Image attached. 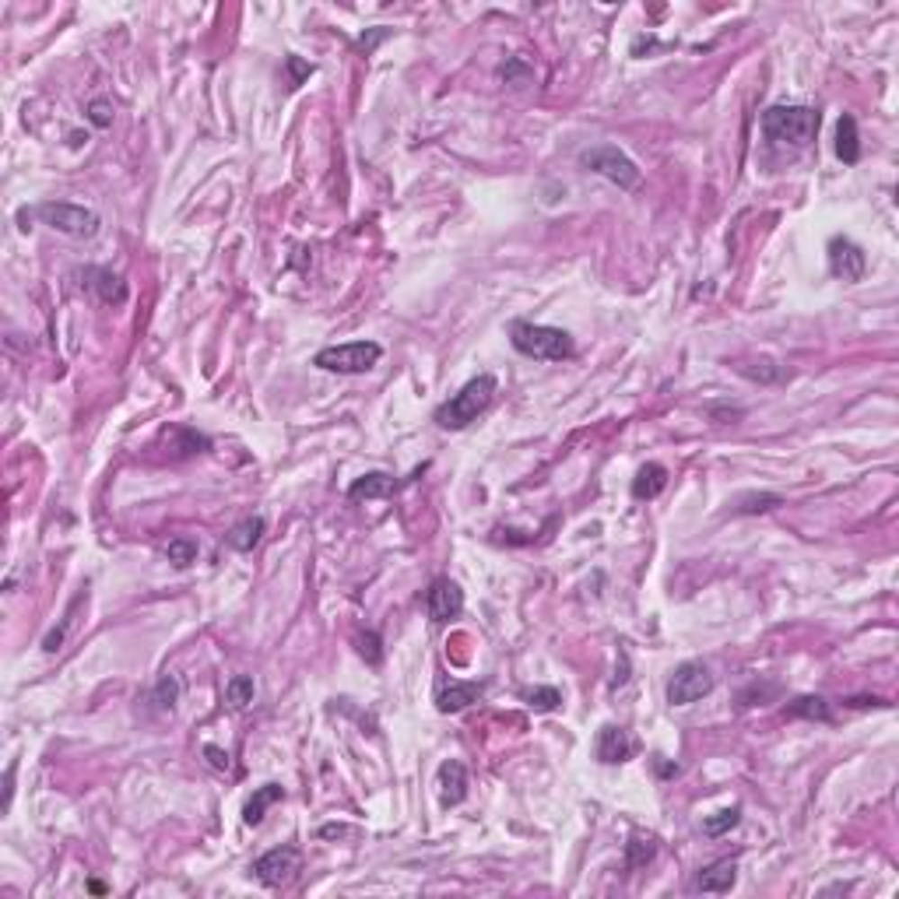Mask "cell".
<instances>
[{
  "label": "cell",
  "mask_w": 899,
  "mask_h": 899,
  "mask_svg": "<svg viewBox=\"0 0 899 899\" xmlns=\"http://www.w3.org/2000/svg\"><path fill=\"white\" fill-rule=\"evenodd\" d=\"M253 696H256V685H253L250 675H236V679H229V685H225V699H229L232 710H247L253 703Z\"/></svg>",
  "instance_id": "cell-25"
},
{
  "label": "cell",
  "mask_w": 899,
  "mask_h": 899,
  "mask_svg": "<svg viewBox=\"0 0 899 899\" xmlns=\"http://www.w3.org/2000/svg\"><path fill=\"white\" fill-rule=\"evenodd\" d=\"M299 864H302V854L295 850V847H274V850H267V854H260L256 861H253V875H256V882L260 886H285L295 878V871H299Z\"/></svg>",
  "instance_id": "cell-8"
},
{
  "label": "cell",
  "mask_w": 899,
  "mask_h": 899,
  "mask_svg": "<svg viewBox=\"0 0 899 899\" xmlns=\"http://www.w3.org/2000/svg\"><path fill=\"white\" fill-rule=\"evenodd\" d=\"M468 797V769L461 759H446L439 766V801L443 808H454Z\"/></svg>",
  "instance_id": "cell-12"
},
{
  "label": "cell",
  "mask_w": 899,
  "mask_h": 899,
  "mask_svg": "<svg viewBox=\"0 0 899 899\" xmlns=\"http://www.w3.org/2000/svg\"><path fill=\"white\" fill-rule=\"evenodd\" d=\"M734 882H738V861L734 858H724V861H714L710 868H703L699 875H696V882H692V889H699V893H731L734 889Z\"/></svg>",
  "instance_id": "cell-13"
},
{
  "label": "cell",
  "mask_w": 899,
  "mask_h": 899,
  "mask_svg": "<svg viewBox=\"0 0 899 899\" xmlns=\"http://www.w3.org/2000/svg\"><path fill=\"white\" fill-rule=\"evenodd\" d=\"M285 791L278 787V784H264V787H256L253 797L247 801V808H243V823L247 826H260L264 823V815H267V808L274 805V801H282Z\"/></svg>",
  "instance_id": "cell-20"
},
{
  "label": "cell",
  "mask_w": 899,
  "mask_h": 899,
  "mask_svg": "<svg viewBox=\"0 0 899 899\" xmlns=\"http://www.w3.org/2000/svg\"><path fill=\"white\" fill-rule=\"evenodd\" d=\"M509 341H513V348H517L520 355L538 359V362H562L576 352L570 330L531 324V320H513V324H509Z\"/></svg>",
  "instance_id": "cell-3"
},
{
  "label": "cell",
  "mask_w": 899,
  "mask_h": 899,
  "mask_svg": "<svg viewBox=\"0 0 899 899\" xmlns=\"http://www.w3.org/2000/svg\"><path fill=\"white\" fill-rule=\"evenodd\" d=\"M836 155L847 162V166H854L858 158H861V138H858V120L850 116V112H843L840 116V123H836Z\"/></svg>",
  "instance_id": "cell-18"
},
{
  "label": "cell",
  "mask_w": 899,
  "mask_h": 899,
  "mask_svg": "<svg viewBox=\"0 0 899 899\" xmlns=\"http://www.w3.org/2000/svg\"><path fill=\"white\" fill-rule=\"evenodd\" d=\"M204 756L211 759V766H215V769H221V773H225V769L232 766V762H229V752H221L218 745H208V749H204Z\"/></svg>",
  "instance_id": "cell-35"
},
{
  "label": "cell",
  "mask_w": 899,
  "mask_h": 899,
  "mask_svg": "<svg viewBox=\"0 0 899 899\" xmlns=\"http://www.w3.org/2000/svg\"><path fill=\"white\" fill-rule=\"evenodd\" d=\"M653 854H657V840L650 832H633L629 843H625V868L636 871V868L653 861Z\"/></svg>",
  "instance_id": "cell-22"
},
{
  "label": "cell",
  "mask_w": 899,
  "mask_h": 899,
  "mask_svg": "<svg viewBox=\"0 0 899 899\" xmlns=\"http://www.w3.org/2000/svg\"><path fill=\"white\" fill-rule=\"evenodd\" d=\"M29 218H36L42 225L71 236V239H92L99 232V215L92 208H81V204H67V201H46V204H36V208H22L18 211V221L22 229L29 225Z\"/></svg>",
  "instance_id": "cell-4"
},
{
  "label": "cell",
  "mask_w": 899,
  "mask_h": 899,
  "mask_svg": "<svg viewBox=\"0 0 899 899\" xmlns=\"http://www.w3.org/2000/svg\"><path fill=\"white\" fill-rule=\"evenodd\" d=\"M481 692H485V685L481 682H450L439 688L436 706H439V714H461L464 706H471V703L481 699Z\"/></svg>",
  "instance_id": "cell-14"
},
{
  "label": "cell",
  "mask_w": 899,
  "mask_h": 899,
  "mask_svg": "<svg viewBox=\"0 0 899 899\" xmlns=\"http://www.w3.org/2000/svg\"><path fill=\"white\" fill-rule=\"evenodd\" d=\"M503 77L509 81V85H527V81L535 77V71H531V67H527L524 60H517V57H513V60H506Z\"/></svg>",
  "instance_id": "cell-32"
},
{
  "label": "cell",
  "mask_w": 899,
  "mask_h": 899,
  "mask_svg": "<svg viewBox=\"0 0 899 899\" xmlns=\"http://www.w3.org/2000/svg\"><path fill=\"white\" fill-rule=\"evenodd\" d=\"M264 531H267L264 517H247V520H239V524L225 535V544L236 548V552H253V548L260 544V538H264Z\"/></svg>",
  "instance_id": "cell-19"
},
{
  "label": "cell",
  "mask_w": 899,
  "mask_h": 899,
  "mask_svg": "<svg viewBox=\"0 0 899 899\" xmlns=\"http://www.w3.org/2000/svg\"><path fill=\"white\" fill-rule=\"evenodd\" d=\"M710 692H714L710 668L703 661H685V664L675 668V675L668 682V703L671 706H688V703H696V699H703Z\"/></svg>",
  "instance_id": "cell-7"
},
{
  "label": "cell",
  "mask_w": 899,
  "mask_h": 899,
  "mask_svg": "<svg viewBox=\"0 0 899 899\" xmlns=\"http://www.w3.org/2000/svg\"><path fill=\"white\" fill-rule=\"evenodd\" d=\"M77 605H81V598H77V601L71 605V612H67V618H64V625H60V629H53V633H49V636L42 640V650H46V653H57V650H60L64 636H67V629L74 625V608H77Z\"/></svg>",
  "instance_id": "cell-31"
},
{
  "label": "cell",
  "mask_w": 899,
  "mask_h": 899,
  "mask_svg": "<svg viewBox=\"0 0 899 899\" xmlns=\"http://www.w3.org/2000/svg\"><path fill=\"white\" fill-rule=\"evenodd\" d=\"M166 559L173 562V566H180V570H186L190 562H197V541H190V538H173L169 544H166Z\"/></svg>",
  "instance_id": "cell-28"
},
{
  "label": "cell",
  "mask_w": 899,
  "mask_h": 899,
  "mask_svg": "<svg viewBox=\"0 0 899 899\" xmlns=\"http://www.w3.org/2000/svg\"><path fill=\"white\" fill-rule=\"evenodd\" d=\"M499 391V383H496V376L492 373H481V376H474L471 383H464L457 394L450 397L446 404H439L436 408V426L439 429H468L471 422L492 404V397Z\"/></svg>",
  "instance_id": "cell-1"
},
{
  "label": "cell",
  "mask_w": 899,
  "mask_h": 899,
  "mask_svg": "<svg viewBox=\"0 0 899 899\" xmlns=\"http://www.w3.org/2000/svg\"><path fill=\"white\" fill-rule=\"evenodd\" d=\"M426 612H429L432 622H450V618H457V615L464 612V590H461L450 576L432 580V587L426 590Z\"/></svg>",
  "instance_id": "cell-10"
},
{
  "label": "cell",
  "mask_w": 899,
  "mask_h": 899,
  "mask_svg": "<svg viewBox=\"0 0 899 899\" xmlns=\"http://www.w3.org/2000/svg\"><path fill=\"white\" fill-rule=\"evenodd\" d=\"M784 499L780 496H773V492H752V496H742L738 499V513H762V509H773V506H780Z\"/></svg>",
  "instance_id": "cell-29"
},
{
  "label": "cell",
  "mask_w": 899,
  "mask_h": 899,
  "mask_svg": "<svg viewBox=\"0 0 899 899\" xmlns=\"http://www.w3.org/2000/svg\"><path fill=\"white\" fill-rule=\"evenodd\" d=\"M738 823H742V808L731 805V808H724L717 815H710V819L703 823V832H706V836H724V832H731Z\"/></svg>",
  "instance_id": "cell-27"
},
{
  "label": "cell",
  "mask_w": 899,
  "mask_h": 899,
  "mask_svg": "<svg viewBox=\"0 0 899 899\" xmlns=\"http://www.w3.org/2000/svg\"><path fill=\"white\" fill-rule=\"evenodd\" d=\"M288 71H292V85H299L306 74H313V67H310V64H302V60L292 53V57H288Z\"/></svg>",
  "instance_id": "cell-34"
},
{
  "label": "cell",
  "mask_w": 899,
  "mask_h": 899,
  "mask_svg": "<svg viewBox=\"0 0 899 899\" xmlns=\"http://www.w3.org/2000/svg\"><path fill=\"white\" fill-rule=\"evenodd\" d=\"M762 134L780 148H805L819 134V112L812 106H769L762 112Z\"/></svg>",
  "instance_id": "cell-2"
},
{
  "label": "cell",
  "mask_w": 899,
  "mask_h": 899,
  "mask_svg": "<svg viewBox=\"0 0 899 899\" xmlns=\"http://www.w3.org/2000/svg\"><path fill=\"white\" fill-rule=\"evenodd\" d=\"M791 717H805V720H832V710L823 696H797L791 706H787Z\"/></svg>",
  "instance_id": "cell-23"
},
{
  "label": "cell",
  "mask_w": 899,
  "mask_h": 899,
  "mask_svg": "<svg viewBox=\"0 0 899 899\" xmlns=\"http://www.w3.org/2000/svg\"><path fill=\"white\" fill-rule=\"evenodd\" d=\"M397 492V481L391 474H383V471H369V474H362L355 478L352 485H348V499L352 503H362V499H387V496H394Z\"/></svg>",
  "instance_id": "cell-16"
},
{
  "label": "cell",
  "mask_w": 899,
  "mask_h": 899,
  "mask_svg": "<svg viewBox=\"0 0 899 899\" xmlns=\"http://www.w3.org/2000/svg\"><path fill=\"white\" fill-rule=\"evenodd\" d=\"M180 692H183L180 679L166 671V675L155 682V688H151V706H155L158 714H173V710H176V703H180Z\"/></svg>",
  "instance_id": "cell-21"
},
{
  "label": "cell",
  "mask_w": 899,
  "mask_h": 899,
  "mask_svg": "<svg viewBox=\"0 0 899 899\" xmlns=\"http://www.w3.org/2000/svg\"><path fill=\"white\" fill-rule=\"evenodd\" d=\"M88 120H92V127L106 130L109 123H112V103L109 99H92L88 103Z\"/></svg>",
  "instance_id": "cell-30"
},
{
  "label": "cell",
  "mask_w": 899,
  "mask_h": 899,
  "mask_svg": "<svg viewBox=\"0 0 899 899\" xmlns=\"http://www.w3.org/2000/svg\"><path fill=\"white\" fill-rule=\"evenodd\" d=\"M166 436H173V439H176V443H173L176 457H190V454H201V450H208V446H211V439H208V436H201V432H193V429H183V426L169 429Z\"/></svg>",
  "instance_id": "cell-24"
},
{
  "label": "cell",
  "mask_w": 899,
  "mask_h": 899,
  "mask_svg": "<svg viewBox=\"0 0 899 899\" xmlns=\"http://www.w3.org/2000/svg\"><path fill=\"white\" fill-rule=\"evenodd\" d=\"M11 794H14V762L7 766V777H4V812L11 808Z\"/></svg>",
  "instance_id": "cell-36"
},
{
  "label": "cell",
  "mask_w": 899,
  "mask_h": 899,
  "mask_svg": "<svg viewBox=\"0 0 899 899\" xmlns=\"http://www.w3.org/2000/svg\"><path fill=\"white\" fill-rule=\"evenodd\" d=\"M524 703H527L531 710H538V714H552V710L562 703V692H559L555 685H538V688H527V692H524Z\"/></svg>",
  "instance_id": "cell-26"
},
{
  "label": "cell",
  "mask_w": 899,
  "mask_h": 899,
  "mask_svg": "<svg viewBox=\"0 0 899 899\" xmlns=\"http://www.w3.org/2000/svg\"><path fill=\"white\" fill-rule=\"evenodd\" d=\"M387 36H391V32H387V29H376V32H373V36H362V39H359V46H362V49H365V53H369V49H373V46H376V42H380V39H387Z\"/></svg>",
  "instance_id": "cell-37"
},
{
  "label": "cell",
  "mask_w": 899,
  "mask_h": 899,
  "mask_svg": "<svg viewBox=\"0 0 899 899\" xmlns=\"http://www.w3.org/2000/svg\"><path fill=\"white\" fill-rule=\"evenodd\" d=\"M640 752V742L618 727V724H605L598 731V742H594V756L601 759L605 766H618V762H629V759Z\"/></svg>",
  "instance_id": "cell-11"
},
{
  "label": "cell",
  "mask_w": 899,
  "mask_h": 899,
  "mask_svg": "<svg viewBox=\"0 0 899 899\" xmlns=\"http://www.w3.org/2000/svg\"><path fill=\"white\" fill-rule=\"evenodd\" d=\"M85 278H88V288L109 302V306H123L127 302V282L120 274H112L109 267H85Z\"/></svg>",
  "instance_id": "cell-15"
},
{
  "label": "cell",
  "mask_w": 899,
  "mask_h": 899,
  "mask_svg": "<svg viewBox=\"0 0 899 899\" xmlns=\"http://www.w3.org/2000/svg\"><path fill=\"white\" fill-rule=\"evenodd\" d=\"M383 359V348L376 341H348V345H330L320 348L313 365L324 373H341V376H359L369 373L376 362Z\"/></svg>",
  "instance_id": "cell-5"
},
{
  "label": "cell",
  "mask_w": 899,
  "mask_h": 899,
  "mask_svg": "<svg viewBox=\"0 0 899 899\" xmlns=\"http://www.w3.org/2000/svg\"><path fill=\"white\" fill-rule=\"evenodd\" d=\"M664 489H668V468L664 464H643L633 478V499H640V503L657 499Z\"/></svg>",
  "instance_id": "cell-17"
},
{
  "label": "cell",
  "mask_w": 899,
  "mask_h": 899,
  "mask_svg": "<svg viewBox=\"0 0 899 899\" xmlns=\"http://www.w3.org/2000/svg\"><path fill=\"white\" fill-rule=\"evenodd\" d=\"M580 166L605 176V180H612L618 190H636L640 186V166L625 151H618L615 144H598V148L580 151Z\"/></svg>",
  "instance_id": "cell-6"
},
{
  "label": "cell",
  "mask_w": 899,
  "mask_h": 899,
  "mask_svg": "<svg viewBox=\"0 0 899 899\" xmlns=\"http://www.w3.org/2000/svg\"><path fill=\"white\" fill-rule=\"evenodd\" d=\"M359 653L369 661V664H380L383 661V647H380V636L376 633H365L359 636Z\"/></svg>",
  "instance_id": "cell-33"
},
{
  "label": "cell",
  "mask_w": 899,
  "mask_h": 899,
  "mask_svg": "<svg viewBox=\"0 0 899 899\" xmlns=\"http://www.w3.org/2000/svg\"><path fill=\"white\" fill-rule=\"evenodd\" d=\"M345 832V826H324L320 829V836H341Z\"/></svg>",
  "instance_id": "cell-38"
},
{
  "label": "cell",
  "mask_w": 899,
  "mask_h": 899,
  "mask_svg": "<svg viewBox=\"0 0 899 899\" xmlns=\"http://www.w3.org/2000/svg\"><path fill=\"white\" fill-rule=\"evenodd\" d=\"M829 274L832 278H840V282H861L864 271H868V253L854 243V239H847V236H832L829 239Z\"/></svg>",
  "instance_id": "cell-9"
}]
</instances>
